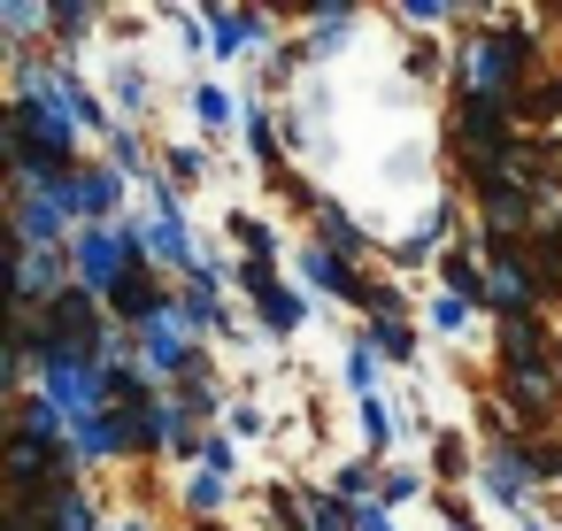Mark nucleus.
<instances>
[{
  "mask_svg": "<svg viewBox=\"0 0 562 531\" xmlns=\"http://www.w3.org/2000/svg\"><path fill=\"white\" fill-rule=\"evenodd\" d=\"M493 393L508 400L524 439H562V339L547 316L493 331Z\"/></svg>",
  "mask_w": 562,
  "mask_h": 531,
  "instance_id": "f257e3e1",
  "label": "nucleus"
},
{
  "mask_svg": "<svg viewBox=\"0 0 562 531\" xmlns=\"http://www.w3.org/2000/svg\"><path fill=\"white\" fill-rule=\"evenodd\" d=\"M531 78H547V24L539 16H485L454 39V78L447 93H493L516 101Z\"/></svg>",
  "mask_w": 562,
  "mask_h": 531,
  "instance_id": "f03ea898",
  "label": "nucleus"
},
{
  "mask_svg": "<svg viewBox=\"0 0 562 531\" xmlns=\"http://www.w3.org/2000/svg\"><path fill=\"white\" fill-rule=\"evenodd\" d=\"M524 139L516 101L493 93H447V162H508Z\"/></svg>",
  "mask_w": 562,
  "mask_h": 531,
  "instance_id": "7ed1b4c3",
  "label": "nucleus"
},
{
  "mask_svg": "<svg viewBox=\"0 0 562 531\" xmlns=\"http://www.w3.org/2000/svg\"><path fill=\"white\" fill-rule=\"evenodd\" d=\"M0 477H9V500H47L63 485H86V454L78 439H32V431H9V454H0Z\"/></svg>",
  "mask_w": 562,
  "mask_h": 531,
  "instance_id": "20e7f679",
  "label": "nucleus"
},
{
  "mask_svg": "<svg viewBox=\"0 0 562 531\" xmlns=\"http://www.w3.org/2000/svg\"><path fill=\"white\" fill-rule=\"evenodd\" d=\"M232 293L247 301V316H255L270 339H301V331H308V293H301L278 262H239Z\"/></svg>",
  "mask_w": 562,
  "mask_h": 531,
  "instance_id": "39448f33",
  "label": "nucleus"
},
{
  "mask_svg": "<svg viewBox=\"0 0 562 531\" xmlns=\"http://www.w3.org/2000/svg\"><path fill=\"white\" fill-rule=\"evenodd\" d=\"M0 139H9V147H40V155H63V162H86L78 116L63 101H47V93H24V101L0 109Z\"/></svg>",
  "mask_w": 562,
  "mask_h": 531,
  "instance_id": "423d86ee",
  "label": "nucleus"
},
{
  "mask_svg": "<svg viewBox=\"0 0 562 531\" xmlns=\"http://www.w3.org/2000/svg\"><path fill=\"white\" fill-rule=\"evenodd\" d=\"M124 193H132V178H124L116 162H93V155H86V170H78L55 201L70 208L78 231H93V224H124Z\"/></svg>",
  "mask_w": 562,
  "mask_h": 531,
  "instance_id": "0eeeda50",
  "label": "nucleus"
},
{
  "mask_svg": "<svg viewBox=\"0 0 562 531\" xmlns=\"http://www.w3.org/2000/svg\"><path fill=\"white\" fill-rule=\"evenodd\" d=\"M477 500L501 508V516H524V508L539 500V485H531V447H524V439L485 447V462H477Z\"/></svg>",
  "mask_w": 562,
  "mask_h": 531,
  "instance_id": "6e6552de",
  "label": "nucleus"
},
{
  "mask_svg": "<svg viewBox=\"0 0 562 531\" xmlns=\"http://www.w3.org/2000/svg\"><path fill=\"white\" fill-rule=\"evenodd\" d=\"M278 9H209V55L216 63H247V55H270L278 47Z\"/></svg>",
  "mask_w": 562,
  "mask_h": 531,
  "instance_id": "1a4fd4ad",
  "label": "nucleus"
},
{
  "mask_svg": "<svg viewBox=\"0 0 562 531\" xmlns=\"http://www.w3.org/2000/svg\"><path fill=\"white\" fill-rule=\"evenodd\" d=\"M285 278H293L301 293H331V301H355V285H362V270H355L347 255H331L324 239H293Z\"/></svg>",
  "mask_w": 562,
  "mask_h": 531,
  "instance_id": "9d476101",
  "label": "nucleus"
},
{
  "mask_svg": "<svg viewBox=\"0 0 562 531\" xmlns=\"http://www.w3.org/2000/svg\"><path fill=\"white\" fill-rule=\"evenodd\" d=\"M170 308H178V301H170ZM132 339H139V362L155 370V385H162V393H170V385L193 370V354H201V339H193L178 316H155V324H147V331H132Z\"/></svg>",
  "mask_w": 562,
  "mask_h": 531,
  "instance_id": "9b49d317",
  "label": "nucleus"
},
{
  "mask_svg": "<svg viewBox=\"0 0 562 531\" xmlns=\"http://www.w3.org/2000/svg\"><path fill=\"white\" fill-rule=\"evenodd\" d=\"M239 139H247V162L262 170V185L293 170V155H285V132H278V116H270V101H262L255 86L239 93Z\"/></svg>",
  "mask_w": 562,
  "mask_h": 531,
  "instance_id": "f8f14e48",
  "label": "nucleus"
},
{
  "mask_svg": "<svg viewBox=\"0 0 562 531\" xmlns=\"http://www.w3.org/2000/svg\"><path fill=\"white\" fill-rule=\"evenodd\" d=\"M431 293H454V301H470V308L493 324V270H485L477 239H462V247H447V255H439V270H431Z\"/></svg>",
  "mask_w": 562,
  "mask_h": 531,
  "instance_id": "ddd939ff",
  "label": "nucleus"
},
{
  "mask_svg": "<svg viewBox=\"0 0 562 531\" xmlns=\"http://www.w3.org/2000/svg\"><path fill=\"white\" fill-rule=\"evenodd\" d=\"M170 301H178V278H162V270L147 262V270H132V278L109 293V316H116L124 331H147L155 316H170Z\"/></svg>",
  "mask_w": 562,
  "mask_h": 531,
  "instance_id": "4468645a",
  "label": "nucleus"
},
{
  "mask_svg": "<svg viewBox=\"0 0 562 531\" xmlns=\"http://www.w3.org/2000/svg\"><path fill=\"white\" fill-rule=\"evenodd\" d=\"M362 32V9L355 0H308L301 9V39H308V63H339Z\"/></svg>",
  "mask_w": 562,
  "mask_h": 531,
  "instance_id": "2eb2a0df",
  "label": "nucleus"
},
{
  "mask_svg": "<svg viewBox=\"0 0 562 531\" xmlns=\"http://www.w3.org/2000/svg\"><path fill=\"white\" fill-rule=\"evenodd\" d=\"M9 224H16V247H70L78 224L55 193H9Z\"/></svg>",
  "mask_w": 562,
  "mask_h": 531,
  "instance_id": "dca6fc26",
  "label": "nucleus"
},
{
  "mask_svg": "<svg viewBox=\"0 0 562 531\" xmlns=\"http://www.w3.org/2000/svg\"><path fill=\"white\" fill-rule=\"evenodd\" d=\"M308 239H324V247H331V255H347L355 270H370V255H378V231H370L347 201H331V193H324V208L308 216Z\"/></svg>",
  "mask_w": 562,
  "mask_h": 531,
  "instance_id": "f3484780",
  "label": "nucleus"
},
{
  "mask_svg": "<svg viewBox=\"0 0 562 531\" xmlns=\"http://www.w3.org/2000/svg\"><path fill=\"white\" fill-rule=\"evenodd\" d=\"M362 324H416V301H408V285L393 278V270H362V285H355V301H347Z\"/></svg>",
  "mask_w": 562,
  "mask_h": 531,
  "instance_id": "a211bd4d",
  "label": "nucleus"
},
{
  "mask_svg": "<svg viewBox=\"0 0 562 531\" xmlns=\"http://www.w3.org/2000/svg\"><path fill=\"white\" fill-rule=\"evenodd\" d=\"M178 431H186V416H178V400H170V393H162L155 408L124 416V447H132V462H155V454H170V447H178Z\"/></svg>",
  "mask_w": 562,
  "mask_h": 531,
  "instance_id": "6ab92c4d",
  "label": "nucleus"
},
{
  "mask_svg": "<svg viewBox=\"0 0 562 531\" xmlns=\"http://www.w3.org/2000/svg\"><path fill=\"white\" fill-rule=\"evenodd\" d=\"M101 93H109V109H116L124 124H139V116L155 109V78H147L139 55H116V63L101 70Z\"/></svg>",
  "mask_w": 562,
  "mask_h": 531,
  "instance_id": "aec40b11",
  "label": "nucleus"
},
{
  "mask_svg": "<svg viewBox=\"0 0 562 531\" xmlns=\"http://www.w3.org/2000/svg\"><path fill=\"white\" fill-rule=\"evenodd\" d=\"M47 16H55V55H63V63H78V55L93 47V32L109 24L101 0H47Z\"/></svg>",
  "mask_w": 562,
  "mask_h": 531,
  "instance_id": "412c9836",
  "label": "nucleus"
},
{
  "mask_svg": "<svg viewBox=\"0 0 562 531\" xmlns=\"http://www.w3.org/2000/svg\"><path fill=\"white\" fill-rule=\"evenodd\" d=\"M224 231H232V255H239V262H278V270H285V255H293L262 208H232V216H224Z\"/></svg>",
  "mask_w": 562,
  "mask_h": 531,
  "instance_id": "4be33fe9",
  "label": "nucleus"
},
{
  "mask_svg": "<svg viewBox=\"0 0 562 531\" xmlns=\"http://www.w3.org/2000/svg\"><path fill=\"white\" fill-rule=\"evenodd\" d=\"M477 462H485L477 439H462V431H431V485H439V493L477 485Z\"/></svg>",
  "mask_w": 562,
  "mask_h": 531,
  "instance_id": "5701e85b",
  "label": "nucleus"
},
{
  "mask_svg": "<svg viewBox=\"0 0 562 531\" xmlns=\"http://www.w3.org/2000/svg\"><path fill=\"white\" fill-rule=\"evenodd\" d=\"M232 493H239V477H224V470H186V477H178V508H186L193 523H224Z\"/></svg>",
  "mask_w": 562,
  "mask_h": 531,
  "instance_id": "b1692460",
  "label": "nucleus"
},
{
  "mask_svg": "<svg viewBox=\"0 0 562 531\" xmlns=\"http://www.w3.org/2000/svg\"><path fill=\"white\" fill-rule=\"evenodd\" d=\"M516 124H524L531 139H554V132H562V70H547V78H531V86L516 93Z\"/></svg>",
  "mask_w": 562,
  "mask_h": 531,
  "instance_id": "393cba45",
  "label": "nucleus"
},
{
  "mask_svg": "<svg viewBox=\"0 0 562 531\" xmlns=\"http://www.w3.org/2000/svg\"><path fill=\"white\" fill-rule=\"evenodd\" d=\"M101 162H116V170H124L132 185H147V178L162 170V147L147 139V124H116V132H109V155H101Z\"/></svg>",
  "mask_w": 562,
  "mask_h": 531,
  "instance_id": "a878e982",
  "label": "nucleus"
},
{
  "mask_svg": "<svg viewBox=\"0 0 562 531\" xmlns=\"http://www.w3.org/2000/svg\"><path fill=\"white\" fill-rule=\"evenodd\" d=\"M355 439H362V454H370V462H393V439H401V416H393V400H385V393H370V400H355Z\"/></svg>",
  "mask_w": 562,
  "mask_h": 531,
  "instance_id": "bb28decb",
  "label": "nucleus"
},
{
  "mask_svg": "<svg viewBox=\"0 0 562 531\" xmlns=\"http://www.w3.org/2000/svg\"><path fill=\"white\" fill-rule=\"evenodd\" d=\"M186 109H193V124H201L209 139H216L224 124H239V93L216 86V78H193V86H186Z\"/></svg>",
  "mask_w": 562,
  "mask_h": 531,
  "instance_id": "cd10ccee",
  "label": "nucleus"
},
{
  "mask_svg": "<svg viewBox=\"0 0 562 531\" xmlns=\"http://www.w3.org/2000/svg\"><path fill=\"white\" fill-rule=\"evenodd\" d=\"M301 70H316V63H308V39H278V47L262 55V70H255V93L270 101V93H285Z\"/></svg>",
  "mask_w": 562,
  "mask_h": 531,
  "instance_id": "c85d7f7f",
  "label": "nucleus"
},
{
  "mask_svg": "<svg viewBox=\"0 0 562 531\" xmlns=\"http://www.w3.org/2000/svg\"><path fill=\"white\" fill-rule=\"evenodd\" d=\"M209 170H216V155H209L201 139H162V178H170L178 193H193Z\"/></svg>",
  "mask_w": 562,
  "mask_h": 531,
  "instance_id": "c756f323",
  "label": "nucleus"
},
{
  "mask_svg": "<svg viewBox=\"0 0 562 531\" xmlns=\"http://www.w3.org/2000/svg\"><path fill=\"white\" fill-rule=\"evenodd\" d=\"M355 331L378 347V362H385V370H408V362L424 354V331H416V324H355Z\"/></svg>",
  "mask_w": 562,
  "mask_h": 531,
  "instance_id": "7c9ffc66",
  "label": "nucleus"
},
{
  "mask_svg": "<svg viewBox=\"0 0 562 531\" xmlns=\"http://www.w3.org/2000/svg\"><path fill=\"white\" fill-rule=\"evenodd\" d=\"M339 500H378V485H385V462H370V454H347V462H331V477H324Z\"/></svg>",
  "mask_w": 562,
  "mask_h": 531,
  "instance_id": "2f4dec72",
  "label": "nucleus"
},
{
  "mask_svg": "<svg viewBox=\"0 0 562 531\" xmlns=\"http://www.w3.org/2000/svg\"><path fill=\"white\" fill-rule=\"evenodd\" d=\"M401 70H408V86H447V78H454V47L408 39V47H401Z\"/></svg>",
  "mask_w": 562,
  "mask_h": 531,
  "instance_id": "473e14b6",
  "label": "nucleus"
},
{
  "mask_svg": "<svg viewBox=\"0 0 562 531\" xmlns=\"http://www.w3.org/2000/svg\"><path fill=\"white\" fill-rule=\"evenodd\" d=\"M9 408H16V431H32V439H70V416H63L40 385H32V393H16Z\"/></svg>",
  "mask_w": 562,
  "mask_h": 531,
  "instance_id": "72a5a7b5",
  "label": "nucleus"
},
{
  "mask_svg": "<svg viewBox=\"0 0 562 531\" xmlns=\"http://www.w3.org/2000/svg\"><path fill=\"white\" fill-rule=\"evenodd\" d=\"M408 500H431V477L424 470H408V462H385V485H378V508H408Z\"/></svg>",
  "mask_w": 562,
  "mask_h": 531,
  "instance_id": "f704fd0d",
  "label": "nucleus"
},
{
  "mask_svg": "<svg viewBox=\"0 0 562 531\" xmlns=\"http://www.w3.org/2000/svg\"><path fill=\"white\" fill-rule=\"evenodd\" d=\"M301 500H308V523L316 531H355V500H339L331 485H308L301 477Z\"/></svg>",
  "mask_w": 562,
  "mask_h": 531,
  "instance_id": "c9c22d12",
  "label": "nucleus"
},
{
  "mask_svg": "<svg viewBox=\"0 0 562 531\" xmlns=\"http://www.w3.org/2000/svg\"><path fill=\"white\" fill-rule=\"evenodd\" d=\"M378 377H385V362H378V347L355 331V339H347V393H355V400H370V393H378Z\"/></svg>",
  "mask_w": 562,
  "mask_h": 531,
  "instance_id": "e433bc0d",
  "label": "nucleus"
},
{
  "mask_svg": "<svg viewBox=\"0 0 562 531\" xmlns=\"http://www.w3.org/2000/svg\"><path fill=\"white\" fill-rule=\"evenodd\" d=\"M262 508H270V531H316V523H308L301 485H270V493H262Z\"/></svg>",
  "mask_w": 562,
  "mask_h": 531,
  "instance_id": "4c0bfd02",
  "label": "nucleus"
},
{
  "mask_svg": "<svg viewBox=\"0 0 562 531\" xmlns=\"http://www.w3.org/2000/svg\"><path fill=\"white\" fill-rule=\"evenodd\" d=\"M385 262H393V278H416V270H439V247H431L424 231H408V239L385 247Z\"/></svg>",
  "mask_w": 562,
  "mask_h": 531,
  "instance_id": "58836bf2",
  "label": "nucleus"
},
{
  "mask_svg": "<svg viewBox=\"0 0 562 531\" xmlns=\"http://www.w3.org/2000/svg\"><path fill=\"white\" fill-rule=\"evenodd\" d=\"M224 431H232V439H262V431H270L262 400H255V393H232V416H224Z\"/></svg>",
  "mask_w": 562,
  "mask_h": 531,
  "instance_id": "ea45409f",
  "label": "nucleus"
},
{
  "mask_svg": "<svg viewBox=\"0 0 562 531\" xmlns=\"http://www.w3.org/2000/svg\"><path fill=\"white\" fill-rule=\"evenodd\" d=\"M431 508H439V531H485L477 523V500H462V493H439L431 485Z\"/></svg>",
  "mask_w": 562,
  "mask_h": 531,
  "instance_id": "a19ab883",
  "label": "nucleus"
},
{
  "mask_svg": "<svg viewBox=\"0 0 562 531\" xmlns=\"http://www.w3.org/2000/svg\"><path fill=\"white\" fill-rule=\"evenodd\" d=\"M524 447H531V485L554 493L562 485V439H524Z\"/></svg>",
  "mask_w": 562,
  "mask_h": 531,
  "instance_id": "79ce46f5",
  "label": "nucleus"
},
{
  "mask_svg": "<svg viewBox=\"0 0 562 531\" xmlns=\"http://www.w3.org/2000/svg\"><path fill=\"white\" fill-rule=\"evenodd\" d=\"M477 324V308L470 301H454V293H431V331H470Z\"/></svg>",
  "mask_w": 562,
  "mask_h": 531,
  "instance_id": "37998d69",
  "label": "nucleus"
},
{
  "mask_svg": "<svg viewBox=\"0 0 562 531\" xmlns=\"http://www.w3.org/2000/svg\"><path fill=\"white\" fill-rule=\"evenodd\" d=\"M201 470H224V477H239V439H232V431H209V454H201Z\"/></svg>",
  "mask_w": 562,
  "mask_h": 531,
  "instance_id": "c03bdc74",
  "label": "nucleus"
},
{
  "mask_svg": "<svg viewBox=\"0 0 562 531\" xmlns=\"http://www.w3.org/2000/svg\"><path fill=\"white\" fill-rule=\"evenodd\" d=\"M355 531H401V516L378 508V500H362V508H355Z\"/></svg>",
  "mask_w": 562,
  "mask_h": 531,
  "instance_id": "a18cd8bd",
  "label": "nucleus"
},
{
  "mask_svg": "<svg viewBox=\"0 0 562 531\" xmlns=\"http://www.w3.org/2000/svg\"><path fill=\"white\" fill-rule=\"evenodd\" d=\"M109 531H155V516L147 508H124V516H109Z\"/></svg>",
  "mask_w": 562,
  "mask_h": 531,
  "instance_id": "49530a36",
  "label": "nucleus"
},
{
  "mask_svg": "<svg viewBox=\"0 0 562 531\" xmlns=\"http://www.w3.org/2000/svg\"><path fill=\"white\" fill-rule=\"evenodd\" d=\"M516 531H547V523H539V516H524V523H516Z\"/></svg>",
  "mask_w": 562,
  "mask_h": 531,
  "instance_id": "de8ad7c7",
  "label": "nucleus"
},
{
  "mask_svg": "<svg viewBox=\"0 0 562 531\" xmlns=\"http://www.w3.org/2000/svg\"><path fill=\"white\" fill-rule=\"evenodd\" d=\"M193 531H232V523H193Z\"/></svg>",
  "mask_w": 562,
  "mask_h": 531,
  "instance_id": "09e8293b",
  "label": "nucleus"
}]
</instances>
